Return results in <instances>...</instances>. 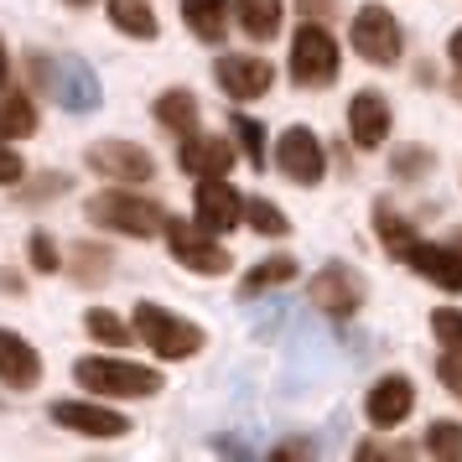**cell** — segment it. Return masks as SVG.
<instances>
[{"mask_svg": "<svg viewBox=\"0 0 462 462\" xmlns=\"http://www.w3.org/2000/svg\"><path fill=\"white\" fill-rule=\"evenodd\" d=\"M88 218L109 234H125V239H156L162 224H167V208L141 198V192L109 188V192H94L88 198Z\"/></svg>", "mask_w": 462, "mask_h": 462, "instance_id": "cell-1", "label": "cell"}, {"mask_svg": "<svg viewBox=\"0 0 462 462\" xmlns=\"http://www.w3.org/2000/svg\"><path fill=\"white\" fill-rule=\"evenodd\" d=\"M130 333L141 337L156 358H192V354H203V343H208V333H203L198 322L167 312V307H156V301H141V307H135Z\"/></svg>", "mask_w": 462, "mask_h": 462, "instance_id": "cell-2", "label": "cell"}, {"mask_svg": "<svg viewBox=\"0 0 462 462\" xmlns=\"http://www.w3.org/2000/svg\"><path fill=\"white\" fill-rule=\"evenodd\" d=\"M291 84L296 88H333L337 84V68H343V52H337V37L328 26L317 22H301L291 37Z\"/></svg>", "mask_w": 462, "mask_h": 462, "instance_id": "cell-3", "label": "cell"}, {"mask_svg": "<svg viewBox=\"0 0 462 462\" xmlns=\"http://www.w3.org/2000/svg\"><path fill=\"white\" fill-rule=\"evenodd\" d=\"M73 379L94 395H115V400H151L162 390V374L146 369V364H130V358H79Z\"/></svg>", "mask_w": 462, "mask_h": 462, "instance_id": "cell-4", "label": "cell"}, {"mask_svg": "<svg viewBox=\"0 0 462 462\" xmlns=\"http://www.w3.org/2000/svg\"><path fill=\"white\" fill-rule=\"evenodd\" d=\"M348 42L354 52L364 58L369 68H395L405 58V32H400L395 11H384V5H358L354 22H348Z\"/></svg>", "mask_w": 462, "mask_h": 462, "instance_id": "cell-5", "label": "cell"}, {"mask_svg": "<svg viewBox=\"0 0 462 462\" xmlns=\"http://www.w3.org/2000/svg\"><path fill=\"white\" fill-rule=\"evenodd\" d=\"M162 234H167V250L171 260L182 265V271L192 275H229V250L218 245V234H208L198 218H171L167 213V224H162Z\"/></svg>", "mask_w": 462, "mask_h": 462, "instance_id": "cell-6", "label": "cell"}, {"mask_svg": "<svg viewBox=\"0 0 462 462\" xmlns=\"http://www.w3.org/2000/svg\"><path fill=\"white\" fill-rule=\"evenodd\" d=\"M307 301H312L317 312H328V317H354L358 307L369 301V281H364L354 265L333 260V265H322V271L307 281Z\"/></svg>", "mask_w": 462, "mask_h": 462, "instance_id": "cell-7", "label": "cell"}, {"mask_svg": "<svg viewBox=\"0 0 462 462\" xmlns=\"http://www.w3.org/2000/svg\"><path fill=\"white\" fill-rule=\"evenodd\" d=\"M275 167L286 182L296 188H317L322 177H328V151L317 141L312 125H286L281 130V141H275Z\"/></svg>", "mask_w": 462, "mask_h": 462, "instance_id": "cell-8", "label": "cell"}, {"mask_svg": "<svg viewBox=\"0 0 462 462\" xmlns=\"http://www.w3.org/2000/svg\"><path fill=\"white\" fill-rule=\"evenodd\" d=\"M84 162L94 177H109L120 188H141V182L156 177V156L146 146H135V141H94Z\"/></svg>", "mask_w": 462, "mask_h": 462, "instance_id": "cell-9", "label": "cell"}, {"mask_svg": "<svg viewBox=\"0 0 462 462\" xmlns=\"http://www.w3.org/2000/svg\"><path fill=\"white\" fill-rule=\"evenodd\" d=\"M32 73L42 79V88L58 99L63 109H94L99 105V84L84 63L73 58H32Z\"/></svg>", "mask_w": 462, "mask_h": 462, "instance_id": "cell-10", "label": "cell"}, {"mask_svg": "<svg viewBox=\"0 0 462 462\" xmlns=\"http://www.w3.org/2000/svg\"><path fill=\"white\" fill-rule=\"evenodd\" d=\"M213 79L218 88L229 94L234 105H245V99H265L275 84V68L260 58V52H224L218 63H213Z\"/></svg>", "mask_w": 462, "mask_h": 462, "instance_id": "cell-11", "label": "cell"}, {"mask_svg": "<svg viewBox=\"0 0 462 462\" xmlns=\"http://www.w3.org/2000/svg\"><path fill=\"white\" fill-rule=\"evenodd\" d=\"M192 218L208 234H229L245 224V198L229 188V177H198V188H192Z\"/></svg>", "mask_w": 462, "mask_h": 462, "instance_id": "cell-12", "label": "cell"}, {"mask_svg": "<svg viewBox=\"0 0 462 462\" xmlns=\"http://www.w3.org/2000/svg\"><path fill=\"white\" fill-rule=\"evenodd\" d=\"M390 125H395V109L379 88H358L348 99V135H354L358 151H379L390 141Z\"/></svg>", "mask_w": 462, "mask_h": 462, "instance_id": "cell-13", "label": "cell"}, {"mask_svg": "<svg viewBox=\"0 0 462 462\" xmlns=\"http://www.w3.org/2000/svg\"><path fill=\"white\" fill-rule=\"evenodd\" d=\"M411 411H416V384L405 374L374 379L369 395H364V416H369V426H379V431H395L400 420H411Z\"/></svg>", "mask_w": 462, "mask_h": 462, "instance_id": "cell-14", "label": "cell"}, {"mask_svg": "<svg viewBox=\"0 0 462 462\" xmlns=\"http://www.w3.org/2000/svg\"><path fill=\"white\" fill-rule=\"evenodd\" d=\"M52 420L63 426V431H73V437H125L130 420L120 416V411H109V405H94V400H58L52 405Z\"/></svg>", "mask_w": 462, "mask_h": 462, "instance_id": "cell-15", "label": "cell"}, {"mask_svg": "<svg viewBox=\"0 0 462 462\" xmlns=\"http://www.w3.org/2000/svg\"><path fill=\"white\" fill-rule=\"evenodd\" d=\"M405 265L416 275H426L431 286H441V291H462V250L447 239V245H431V239H416L411 245V254H405Z\"/></svg>", "mask_w": 462, "mask_h": 462, "instance_id": "cell-16", "label": "cell"}, {"mask_svg": "<svg viewBox=\"0 0 462 462\" xmlns=\"http://www.w3.org/2000/svg\"><path fill=\"white\" fill-rule=\"evenodd\" d=\"M177 162H182V171L188 177H229L234 167V146L224 141V135H182V151H177Z\"/></svg>", "mask_w": 462, "mask_h": 462, "instance_id": "cell-17", "label": "cell"}, {"mask_svg": "<svg viewBox=\"0 0 462 462\" xmlns=\"http://www.w3.org/2000/svg\"><path fill=\"white\" fill-rule=\"evenodd\" d=\"M37 379H42V354H37L22 333L0 328V384H11V390H32Z\"/></svg>", "mask_w": 462, "mask_h": 462, "instance_id": "cell-18", "label": "cell"}, {"mask_svg": "<svg viewBox=\"0 0 462 462\" xmlns=\"http://www.w3.org/2000/svg\"><path fill=\"white\" fill-rule=\"evenodd\" d=\"M182 22L198 42L218 47L229 37V22H234V0H182Z\"/></svg>", "mask_w": 462, "mask_h": 462, "instance_id": "cell-19", "label": "cell"}, {"mask_svg": "<svg viewBox=\"0 0 462 462\" xmlns=\"http://www.w3.org/2000/svg\"><path fill=\"white\" fill-rule=\"evenodd\" d=\"M374 239L390 250V260H405L420 234H416V224H411L405 213L390 208V198H374Z\"/></svg>", "mask_w": 462, "mask_h": 462, "instance_id": "cell-20", "label": "cell"}, {"mask_svg": "<svg viewBox=\"0 0 462 462\" xmlns=\"http://www.w3.org/2000/svg\"><path fill=\"white\" fill-rule=\"evenodd\" d=\"M234 16H239V26H245L250 42H271V37H281L286 5H281V0H234Z\"/></svg>", "mask_w": 462, "mask_h": 462, "instance_id": "cell-21", "label": "cell"}, {"mask_svg": "<svg viewBox=\"0 0 462 462\" xmlns=\"http://www.w3.org/2000/svg\"><path fill=\"white\" fill-rule=\"evenodd\" d=\"M151 115H156V125H167L171 135L182 141V135L198 130V94H192V88H167V94L151 105Z\"/></svg>", "mask_w": 462, "mask_h": 462, "instance_id": "cell-22", "label": "cell"}, {"mask_svg": "<svg viewBox=\"0 0 462 462\" xmlns=\"http://www.w3.org/2000/svg\"><path fill=\"white\" fill-rule=\"evenodd\" d=\"M109 26L125 32L130 42H151V37L162 32L156 11H151V0H109Z\"/></svg>", "mask_w": 462, "mask_h": 462, "instance_id": "cell-23", "label": "cell"}, {"mask_svg": "<svg viewBox=\"0 0 462 462\" xmlns=\"http://www.w3.org/2000/svg\"><path fill=\"white\" fill-rule=\"evenodd\" d=\"M291 281H296V260H291V254H271V260H260V265L239 281V296L254 301V296L275 291V286H291Z\"/></svg>", "mask_w": 462, "mask_h": 462, "instance_id": "cell-24", "label": "cell"}, {"mask_svg": "<svg viewBox=\"0 0 462 462\" xmlns=\"http://www.w3.org/2000/svg\"><path fill=\"white\" fill-rule=\"evenodd\" d=\"M32 130H37L32 94H0V141H26Z\"/></svg>", "mask_w": 462, "mask_h": 462, "instance_id": "cell-25", "label": "cell"}, {"mask_svg": "<svg viewBox=\"0 0 462 462\" xmlns=\"http://www.w3.org/2000/svg\"><path fill=\"white\" fill-rule=\"evenodd\" d=\"M420 447H426L431 457H441V462H462V420L437 416L431 426H426V437H420Z\"/></svg>", "mask_w": 462, "mask_h": 462, "instance_id": "cell-26", "label": "cell"}, {"mask_svg": "<svg viewBox=\"0 0 462 462\" xmlns=\"http://www.w3.org/2000/svg\"><path fill=\"white\" fill-rule=\"evenodd\" d=\"M437 167V151L431 146H395L390 151V177L395 182H420V177H431Z\"/></svg>", "mask_w": 462, "mask_h": 462, "instance_id": "cell-27", "label": "cell"}, {"mask_svg": "<svg viewBox=\"0 0 462 462\" xmlns=\"http://www.w3.org/2000/svg\"><path fill=\"white\" fill-rule=\"evenodd\" d=\"M229 130H234V146H239V156H245L254 171H265V125H260V120H250V115H234Z\"/></svg>", "mask_w": 462, "mask_h": 462, "instance_id": "cell-28", "label": "cell"}, {"mask_svg": "<svg viewBox=\"0 0 462 462\" xmlns=\"http://www.w3.org/2000/svg\"><path fill=\"white\" fill-rule=\"evenodd\" d=\"M245 224H250L254 234H265V239H286V234H291V218L275 208L271 198H250V203H245Z\"/></svg>", "mask_w": 462, "mask_h": 462, "instance_id": "cell-29", "label": "cell"}, {"mask_svg": "<svg viewBox=\"0 0 462 462\" xmlns=\"http://www.w3.org/2000/svg\"><path fill=\"white\" fill-rule=\"evenodd\" d=\"M73 260H79V265H73L79 286H99V281L115 271V254H109L105 245H79V250H73Z\"/></svg>", "mask_w": 462, "mask_h": 462, "instance_id": "cell-30", "label": "cell"}, {"mask_svg": "<svg viewBox=\"0 0 462 462\" xmlns=\"http://www.w3.org/2000/svg\"><path fill=\"white\" fill-rule=\"evenodd\" d=\"M431 337L441 343V354L462 358V307H437L431 312Z\"/></svg>", "mask_w": 462, "mask_h": 462, "instance_id": "cell-31", "label": "cell"}, {"mask_svg": "<svg viewBox=\"0 0 462 462\" xmlns=\"http://www.w3.org/2000/svg\"><path fill=\"white\" fill-rule=\"evenodd\" d=\"M26 254H32V271H42V275L63 271V260H58V239H52L47 229H32V239H26Z\"/></svg>", "mask_w": 462, "mask_h": 462, "instance_id": "cell-32", "label": "cell"}, {"mask_svg": "<svg viewBox=\"0 0 462 462\" xmlns=\"http://www.w3.org/2000/svg\"><path fill=\"white\" fill-rule=\"evenodd\" d=\"M84 328L99 337V343H130V328L115 312H105V307H94V312L84 317Z\"/></svg>", "mask_w": 462, "mask_h": 462, "instance_id": "cell-33", "label": "cell"}, {"mask_svg": "<svg viewBox=\"0 0 462 462\" xmlns=\"http://www.w3.org/2000/svg\"><path fill=\"white\" fill-rule=\"evenodd\" d=\"M22 177H26V162H22V151H16V146H5V141H0V188H22Z\"/></svg>", "mask_w": 462, "mask_h": 462, "instance_id": "cell-34", "label": "cell"}, {"mask_svg": "<svg viewBox=\"0 0 462 462\" xmlns=\"http://www.w3.org/2000/svg\"><path fill=\"white\" fill-rule=\"evenodd\" d=\"M437 379H441V390L452 400H462V358L457 354H441L437 358Z\"/></svg>", "mask_w": 462, "mask_h": 462, "instance_id": "cell-35", "label": "cell"}, {"mask_svg": "<svg viewBox=\"0 0 462 462\" xmlns=\"http://www.w3.org/2000/svg\"><path fill=\"white\" fill-rule=\"evenodd\" d=\"M58 192H68V177L47 171V182H37V188H22V198H26V203H37V198H58Z\"/></svg>", "mask_w": 462, "mask_h": 462, "instance_id": "cell-36", "label": "cell"}, {"mask_svg": "<svg viewBox=\"0 0 462 462\" xmlns=\"http://www.w3.org/2000/svg\"><path fill=\"white\" fill-rule=\"evenodd\" d=\"M307 452H312V441H281L275 447V457H307Z\"/></svg>", "mask_w": 462, "mask_h": 462, "instance_id": "cell-37", "label": "cell"}, {"mask_svg": "<svg viewBox=\"0 0 462 462\" xmlns=\"http://www.w3.org/2000/svg\"><path fill=\"white\" fill-rule=\"evenodd\" d=\"M447 58H452V68L462 73V26L452 32V37H447Z\"/></svg>", "mask_w": 462, "mask_h": 462, "instance_id": "cell-38", "label": "cell"}, {"mask_svg": "<svg viewBox=\"0 0 462 462\" xmlns=\"http://www.w3.org/2000/svg\"><path fill=\"white\" fill-rule=\"evenodd\" d=\"M296 5H301L307 16H328V11H333V0H296Z\"/></svg>", "mask_w": 462, "mask_h": 462, "instance_id": "cell-39", "label": "cell"}, {"mask_svg": "<svg viewBox=\"0 0 462 462\" xmlns=\"http://www.w3.org/2000/svg\"><path fill=\"white\" fill-rule=\"evenodd\" d=\"M5 68H11V58H5V42H0V84H5Z\"/></svg>", "mask_w": 462, "mask_h": 462, "instance_id": "cell-40", "label": "cell"}, {"mask_svg": "<svg viewBox=\"0 0 462 462\" xmlns=\"http://www.w3.org/2000/svg\"><path fill=\"white\" fill-rule=\"evenodd\" d=\"M452 245H457V250H462V229H457V234H452Z\"/></svg>", "mask_w": 462, "mask_h": 462, "instance_id": "cell-41", "label": "cell"}, {"mask_svg": "<svg viewBox=\"0 0 462 462\" xmlns=\"http://www.w3.org/2000/svg\"><path fill=\"white\" fill-rule=\"evenodd\" d=\"M452 88H457V99H462V73H457V84H452Z\"/></svg>", "mask_w": 462, "mask_h": 462, "instance_id": "cell-42", "label": "cell"}, {"mask_svg": "<svg viewBox=\"0 0 462 462\" xmlns=\"http://www.w3.org/2000/svg\"><path fill=\"white\" fill-rule=\"evenodd\" d=\"M63 5H88V0H63Z\"/></svg>", "mask_w": 462, "mask_h": 462, "instance_id": "cell-43", "label": "cell"}]
</instances>
